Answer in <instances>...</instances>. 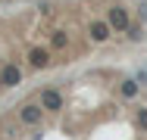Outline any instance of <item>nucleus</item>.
I'll use <instances>...</instances> for the list:
<instances>
[{
    "label": "nucleus",
    "instance_id": "5",
    "mask_svg": "<svg viewBox=\"0 0 147 140\" xmlns=\"http://www.w3.org/2000/svg\"><path fill=\"white\" fill-rule=\"evenodd\" d=\"M0 81H3V90H13L22 84V65L19 62H3L0 65Z\"/></svg>",
    "mask_w": 147,
    "mask_h": 140
},
{
    "label": "nucleus",
    "instance_id": "9",
    "mask_svg": "<svg viewBox=\"0 0 147 140\" xmlns=\"http://www.w3.org/2000/svg\"><path fill=\"white\" fill-rule=\"evenodd\" d=\"M131 125L138 134H147V106H135L131 109Z\"/></svg>",
    "mask_w": 147,
    "mask_h": 140
},
{
    "label": "nucleus",
    "instance_id": "15",
    "mask_svg": "<svg viewBox=\"0 0 147 140\" xmlns=\"http://www.w3.org/2000/svg\"><path fill=\"white\" fill-rule=\"evenodd\" d=\"M0 90H3V81H0Z\"/></svg>",
    "mask_w": 147,
    "mask_h": 140
},
{
    "label": "nucleus",
    "instance_id": "7",
    "mask_svg": "<svg viewBox=\"0 0 147 140\" xmlns=\"http://www.w3.org/2000/svg\"><path fill=\"white\" fill-rule=\"evenodd\" d=\"M69 44H72V34H69L66 28H53V31H50V37H47V47H50L53 53L69 50Z\"/></svg>",
    "mask_w": 147,
    "mask_h": 140
},
{
    "label": "nucleus",
    "instance_id": "3",
    "mask_svg": "<svg viewBox=\"0 0 147 140\" xmlns=\"http://www.w3.org/2000/svg\"><path fill=\"white\" fill-rule=\"evenodd\" d=\"M38 103L44 106L47 115H59V112L66 109V97H63V90H59V87H44V90H41V97H38Z\"/></svg>",
    "mask_w": 147,
    "mask_h": 140
},
{
    "label": "nucleus",
    "instance_id": "1",
    "mask_svg": "<svg viewBox=\"0 0 147 140\" xmlns=\"http://www.w3.org/2000/svg\"><path fill=\"white\" fill-rule=\"evenodd\" d=\"M107 22H110V28L116 31V34H125L128 28H131V9L125 6V3H113V6H107V16H103Z\"/></svg>",
    "mask_w": 147,
    "mask_h": 140
},
{
    "label": "nucleus",
    "instance_id": "13",
    "mask_svg": "<svg viewBox=\"0 0 147 140\" xmlns=\"http://www.w3.org/2000/svg\"><path fill=\"white\" fill-rule=\"evenodd\" d=\"M138 81H141V84H147V65L141 69V72H138Z\"/></svg>",
    "mask_w": 147,
    "mask_h": 140
},
{
    "label": "nucleus",
    "instance_id": "2",
    "mask_svg": "<svg viewBox=\"0 0 147 140\" xmlns=\"http://www.w3.org/2000/svg\"><path fill=\"white\" fill-rule=\"evenodd\" d=\"M44 106L38 103V100H28V103H22V106H16V118H19V125L22 128H38L41 121H44Z\"/></svg>",
    "mask_w": 147,
    "mask_h": 140
},
{
    "label": "nucleus",
    "instance_id": "4",
    "mask_svg": "<svg viewBox=\"0 0 147 140\" xmlns=\"http://www.w3.org/2000/svg\"><path fill=\"white\" fill-rule=\"evenodd\" d=\"M113 34H116V31L110 28L107 19H91V22H88V41H91V44H97V47H100V44H110Z\"/></svg>",
    "mask_w": 147,
    "mask_h": 140
},
{
    "label": "nucleus",
    "instance_id": "14",
    "mask_svg": "<svg viewBox=\"0 0 147 140\" xmlns=\"http://www.w3.org/2000/svg\"><path fill=\"white\" fill-rule=\"evenodd\" d=\"M0 3H9V0H0Z\"/></svg>",
    "mask_w": 147,
    "mask_h": 140
},
{
    "label": "nucleus",
    "instance_id": "6",
    "mask_svg": "<svg viewBox=\"0 0 147 140\" xmlns=\"http://www.w3.org/2000/svg\"><path fill=\"white\" fill-rule=\"evenodd\" d=\"M25 59H28V69H34V72H44V69L50 65V59H53V50H50V47H31Z\"/></svg>",
    "mask_w": 147,
    "mask_h": 140
},
{
    "label": "nucleus",
    "instance_id": "8",
    "mask_svg": "<svg viewBox=\"0 0 147 140\" xmlns=\"http://www.w3.org/2000/svg\"><path fill=\"white\" fill-rule=\"evenodd\" d=\"M141 87H144V84L138 81V78H122V81H119V97H122V100H138Z\"/></svg>",
    "mask_w": 147,
    "mask_h": 140
},
{
    "label": "nucleus",
    "instance_id": "11",
    "mask_svg": "<svg viewBox=\"0 0 147 140\" xmlns=\"http://www.w3.org/2000/svg\"><path fill=\"white\" fill-rule=\"evenodd\" d=\"M138 19L147 25V0H141V3H138Z\"/></svg>",
    "mask_w": 147,
    "mask_h": 140
},
{
    "label": "nucleus",
    "instance_id": "12",
    "mask_svg": "<svg viewBox=\"0 0 147 140\" xmlns=\"http://www.w3.org/2000/svg\"><path fill=\"white\" fill-rule=\"evenodd\" d=\"M38 9H41V13H50V9H53V3H50V0H41V3H38Z\"/></svg>",
    "mask_w": 147,
    "mask_h": 140
},
{
    "label": "nucleus",
    "instance_id": "10",
    "mask_svg": "<svg viewBox=\"0 0 147 140\" xmlns=\"http://www.w3.org/2000/svg\"><path fill=\"white\" fill-rule=\"evenodd\" d=\"M125 37H128V44H141L144 41V22H131V28L125 31Z\"/></svg>",
    "mask_w": 147,
    "mask_h": 140
}]
</instances>
